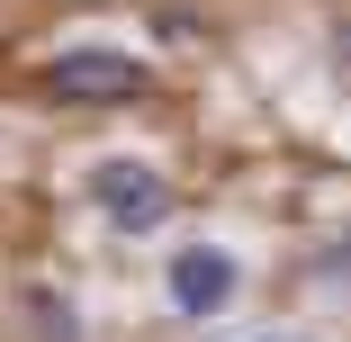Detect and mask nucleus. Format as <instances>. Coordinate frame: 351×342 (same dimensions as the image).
Listing matches in <instances>:
<instances>
[{"label":"nucleus","instance_id":"f257e3e1","mask_svg":"<svg viewBox=\"0 0 351 342\" xmlns=\"http://www.w3.org/2000/svg\"><path fill=\"white\" fill-rule=\"evenodd\" d=\"M145 82L154 73L117 45H73L45 63V99H63V108H126V99H145Z\"/></svg>","mask_w":351,"mask_h":342},{"label":"nucleus","instance_id":"f03ea898","mask_svg":"<svg viewBox=\"0 0 351 342\" xmlns=\"http://www.w3.org/2000/svg\"><path fill=\"white\" fill-rule=\"evenodd\" d=\"M90 208H99L117 234H154V225L171 217V180H162L154 162H135V154H108V162H90Z\"/></svg>","mask_w":351,"mask_h":342},{"label":"nucleus","instance_id":"7ed1b4c3","mask_svg":"<svg viewBox=\"0 0 351 342\" xmlns=\"http://www.w3.org/2000/svg\"><path fill=\"white\" fill-rule=\"evenodd\" d=\"M162 289H171V306H180L189 324H207V315H226V306H234L243 261H234L226 243H180V252H171V270H162Z\"/></svg>","mask_w":351,"mask_h":342},{"label":"nucleus","instance_id":"20e7f679","mask_svg":"<svg viewBox=\"0 0 351 342\" xmlns=\"http://www.w3.org/2000/svg\"><path fill=\"white\" fill-rule=\"evenodd\" d=\"M19 315H27V333H36V342H90L63 289H27V297H19Z\"/></svg>","mask_w":351,"mask_h":342},{"label":"nucleus","instance_id":"39448f33","mask_svg":"<svg viewBox=\"0 0 351 342\" xmlns=\"http://www.w3.org/2000/svg\"><path fill=\"white\" fill-rule=\"evenodd\" d=\"M315 280H351V234H333V243L315 252Z\"/></svg>","mask_w":351,"mask_h":342},{"label":"nucleus","instance_id":"423d86ee","mask_svg":"<svg viewBox=\"0 0 351 342\" xmlns=\"http://www.w3.org/2000/svg\"><path fill=\"white\" fill-rule=\"evenodd\" d=\"M154 36H198V10H154Z\"/></svg>","mask_w":351,"mask_h":342},{"label":"nucleus","instance_id":"0eeeda50","mask_svg":"<svg viewBox=\"0 0 351 342\" xmlns=\"http://www.w3.org/2000/svg\"><path fill=\"white\" fill-rule=\"evenodd\" d=\"M333 63L351 73V19H333Z\"/></svg>","mask_w":351,"mask_h":342},{"label":"nucleus","instance_id":"6e6552de","mask_svg":"<svg viewBox=\"0 0 351 342\" xmlns=\"http://www.w3.org/2000/svg\"><path fill=\"white\" fill-rule=\"evenodd\" d=\"M243 342H306V333H243Z\"/></svg>","mask_w":351,"mask_h":342}]
</instances>
